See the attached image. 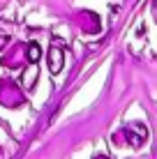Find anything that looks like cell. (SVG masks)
<instances>
[{"label": "cell", "instance_id": "6da1fadb", "mask_svg": "<svg viewBox=\"0 0 157 159\" xmlns=\"http://www.w3.org/2000/svg\"><path fill=\"white\" fill-rule=\"evenodd\" d=\"M21 102H23V97H21L19 88L12 81H0V104H5V106H19Z\"/></svg>", "mask_w": 157, "mask_h": 159}, {"label": "cell", "instance_id": "7a4b0ae2", "mask_svg": "<svg viewBox=\"0 0 157 159\" xmlns=\"http://www.w3.org/2000/svg\"><path fill=\"white\" fill-rule=\"evenodd\" d=\"M120 136H125V141L132 148H141L143 143H145V136H148V131H145V127L143 125H129V127H125L120 131Z\"/></svg>", "mask_w": 157, "mask_h": 159}, {"label": "cell", "instance_id": "3957f363", "mask_svg": "<svg viewBox=\"0 0 157 159\" xmlns=\"http://www.w3.org/2000/svg\"><path fill=\"white\" fill-rule=\"evenodd\" d=\"M46 62H48L51 74H60V69H62V65H65V48L60 46V44H51L48 56H46Z\"/></svg>", "mask_w": 157, "mask_h": 159}, {"label": "cell", "instance_id": "277c9868", "mask_svg": "<svg viewBox=\"0 0 157 159\" xmlns=\"http://www.w3.org/2000/svg\"><path fill=\"white\" fill-rule=\"evenodd\" d=\"M76 19H79L81 28H83L85 32H99V28H102V21H99V16H97L95 12L83 9V12H79Z\"/></svg>", "mask_w": 157, "mask_h": 159}, {"label": "cell", "instance_id": "5b68a950", "mask_svg": "<svg viewBox=\"0 0 157 159\" xmlns=\"http://www.w3.org/2000/svg\"><path fill=\"white\" fill-rule=\"evenodd\" d=\"M39 58H42V48H39V44H28L25 46V60H28L30 65H37L39 62Z\"/></svg>", "mask_w": 157, "mask_h": 159}, {"label": "cell", "instance_id": "8992f818", "mask_svg": "<svg viewBox=\"0 0 157 159\" xmlns=\"http://www.w3.org/2000/svg\"><path fill=\"white\" fill-rule=\"evenodd\" d=\"M35 81H37V65H30L28 69L23 72V79H21V83H23L25 88H35Z\"/></svg>", "mask_w": 157, "mask_h": 159}, {"label": "cell", "instance_id": "52a82bcc", "mask_svg": "<svg viewBox=\"0 0 157 159\" xmlns=\"http://www.w3.org/2000/svg\"><path fill=\"white\" fill-rule=\"evenodd\" d=\"M9 44V37H5V35H0V51H2L5 46Z\"/></svg>", "mask_w": 157, "mask_h": 159}, {"label": "cell", "instance_id": "ba28073f", "mask_svg": "<svg viewBox=\"0 0 157 159\" xmlns=\"http://www.w3.org/2000/svg\"><path fill=\"white\" fill-rule=\"evenodd\" d=\"M93 159H109V157H106V155H95Z\"/></svg>", "mask_w": 157, "mask_h": 159}]
</instances>
